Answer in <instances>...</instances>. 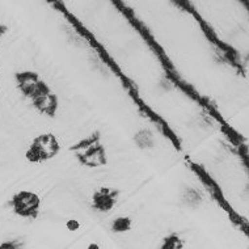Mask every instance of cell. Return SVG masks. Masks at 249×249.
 <instances>
[{"instance_id": "11", "label": "cell", "mask_w": 249, "mask_h": 249, "mask_svg": "<svg viewBox=\"0 0 249 249\" xmlns=\"http://www.w3.org/2000/svg\"><path fill=\"white\" fill-rule=\"evenodd\" d=\"M66 226H67V230H70V231H76L80 227V224H79L76 219H70Z\"/></svg>"}, {"instance_id": "8", "label": "cell", "mask_w": 249, "mask_h": 249, "mask_svg": "<svg viewBox=\"0 0 249 249\" xmlns=\"http://www.w3.org/2000/svg\"><path fill=\"white\" fill-rule=\"evenodd\" d=\"M131 228V220L126 216H121V218H117L112 224V230L114 232H124L129 231Z\"/></svg>"}, {"instance_id": "13", "label": "cell", "mask_w": 249, "mask_h": 249, "mask_svg": "<svg viewBox=\"0 0 249 249\" xmlns=\"http://www.w3.org/2000/svg\"><path fill=\"white\" fill-rule=\"evenodd\" d=\"M5 32H7V26H4V25H0V37H1V36L4 35Z\"/></svg>"}, {"instance_id": "5", "label": "cell", "mask_w": 249, "mask_h": 249, "mask_svg": "<svg viewBox=\"0 0 249 249\" xmlns=\"http://www.w3.org/2000/svg\"><path fill=\"white\" fill-rule=\"evenodd\" d=\"M118 192L110 188H101L93 194V206L99 211H110L114 207Z\"/></svg>"}, {"instance_id": "6", "label": "cell", "mask_w": 249, "mask_h": 249, "mask_svg": "<svg viewBox=\"0 0 249 249\" xmlns=\"http://www.w3.org/2000/svg\"><path fill=\"white\" fill-rule=\"evenodd\" d=\"M32 101H33V105L43 114H48V116H54L55 114L56 107H58V99H56V96L53 93L52 90L45 92V93L36 97Z\"/></svg>"}, {"instance_id": "12", "label": "cell", "mask_w": 249, "mask_h": 249, "mask_svg": "<svg viewBox=\"0 0 249 249\" xmlns=\"http://www.w3.org/2000/svg\"><path fill=\"white\" fill-rule=\"evenodd\" d=\"M21 245H16L13 243H5V244L0 245V248H20Z\"/></svg>"}, {"instance_id": "1", "label": "cell", "mask_w": 249, "mask_h": 249, "mask_svg": "<svg viewBox=\"0 0 249 249\" xmlns=\"http://www.w3.org/2000/svg\"><path fill=\"white\" fill-rule=\"evenodd\" d=\"M71 150L75 152L80 163L87 167H101L107 164V155L99 138L92 137L86 141H82L73 146Z\"/></svg>"}, {"instance_id": "4", "label": "cell", "mask_w": 249, "mask_h": 249, "mask_svg": "<svg viewBox=\"0 0 249 249\" xmlns=\"http://www.w3.org/2000/svg\"><path fill=\"white\" fill-rule=\"evenodd\" d=\"M16 80H18V87L22 90V93L32 100H35L36 97H38L45 92L50 90V88L45 83L41 82L38 79V75L35 72H29V71L18 72L16 73Z\"/></svg>"}, {"instance_id": "9", "label": "cell", "mask_w": 249, "mask_h": 249, "mask_svg": "<svg viewBox=\"0 0 249 249\" xmlns=\"http://www.w3.org/2000/svg\"><path fill=\"white\" fill-rule=\"evenodd\" d=\"M184 201L189 205V206H197L201 202V196L198 194L197 190L194 189H186L184 193Z\"/></svg>"}, {"instance_id": "10", "label": "cell", "mask_w": 249, "mask_h": 249, "mask_svg": "<svg viewBox=\"0 0 249 249\" xmlns=\"http://www.w3.org/2000/svg\"><path fill=\"white\" fill-rule=\"evenodd\" d=\"M163 249H180L182 248V241L178 236L176 235H172V236L167 237L165 240H164V244L161 247Z\"/></svg>"}, {"instance_id": "2", "label": "cell", "mask_w": 249, "mask_h": 249, "mask_svg": "<svg viewBox=\"0 0 249 249\" xmlns=\"http://www.w3.org/2000/svg\"><path fill=\"white\" fill-rule=\"evenodd\" d=\"M59 151V144L53 134H45L36 138L26 152V159L32 163H39L54 158Z\"/></svg>"}, {"instance_id": "7", "label": "cell", "mask_w": 249, "mask_h": 249, "mask_svg": "<svg viewBox=\"0 0 249 249\" xmlns=\"http://www.w3.org/2000/svg\"><path fill=\"white\" fill-rule=\"evenodd\" d=\"M135 142L141 148H150L154 146V137L148 130H141L135 135Z\"/></svg>"}, {"instance_id": "3", "label": "cell", "mask_w": 249, "mask_h": 249, "mask_svg": "<svg viewBox=\"0 0 249 249\" xmlns=\"http://www.w3.org/2000/svg\"><path fill=\"white\" fill-rule=\"evenodd\" d=\"M13 210L20 216L24 218H32L35 219L38 215L39 209V198L37 194L30 192H21L16 194L11 201Z\"/></svg>"}]
</instances>
